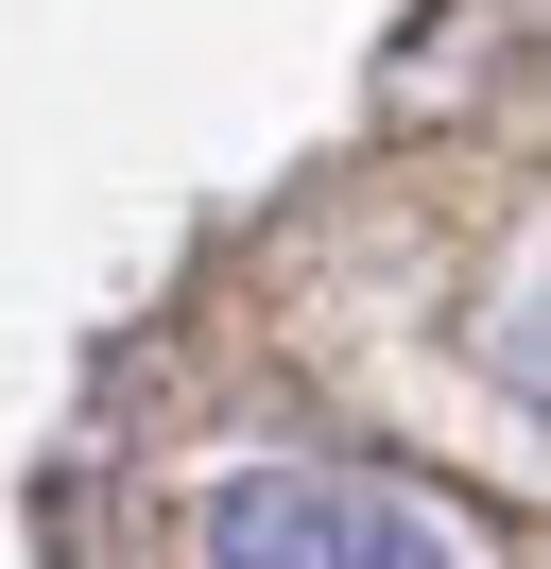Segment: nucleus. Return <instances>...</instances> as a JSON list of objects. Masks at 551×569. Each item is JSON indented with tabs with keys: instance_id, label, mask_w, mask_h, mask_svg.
Here are the masks:
<instances>
[{
	"instance_id": "f257e3e1",
	"label": "nucleus",
	"mask_w": 551,
	"mask_h": 569,
	"mask_svg": "<svg viewBox=\"0 0 551 569\" xmlns=\"http://www.w3.org/2000/svg\"><path fill=\"white\" fill-rule=\"evenodd\" d=\"M207 569H465L431 500L362 483V466H224L207 483Z\"/></svg>"
}]
</instances>
